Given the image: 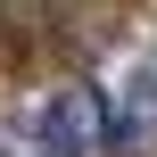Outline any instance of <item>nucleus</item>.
<instances>
[{
    "label": "nucleus",
    "mask_w": 157,
    "mask_h": 157,
    "mask_svg": "<svg viewBox=\"0 0 157 157\" xmlns=\"http://www.w3.org/2000/svg\"><path fill=\"white\" fill-rule=\"evenodd\" d=\"M8 149H17V157H99V149H108L99 91H50V99H25L17 124H8Z\"/></svg>",
    "instance_id": "1"
},
{
    "label": "nucleus",
    "mask_w": 157,
    "mask_h": 157,
    "mask_svg": "<svg viewBox=\"0 0 157 157\" xmlns=\"http://www.w3.org/2000/svg\"><path fill=\"white\" fill-rule=\"evenodd\" d=\"M99 124H108V149L157 141V58H141L132 75H116V83L99 91Z\"/></svg>",
    "instance_id": "2"
}]
</instances>
